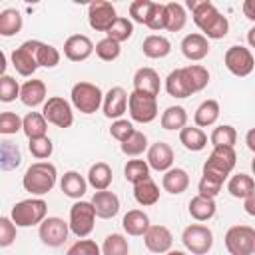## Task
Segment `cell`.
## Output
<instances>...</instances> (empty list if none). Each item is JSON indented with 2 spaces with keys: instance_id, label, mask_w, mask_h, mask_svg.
Wrapping results in <instances>:
<instances>
[{
  "instance_id": "cell-54",
  "label": "cell",
  "mask_w": 255,
  "mask_h": 255,
  "mask_svg": "<svg viewBox=\"0 0 255 255\" xmlns=\"http://www.w3.org/2000/svg\"><path fill=\"white\" fill-rule=\"evenodd\" d=\"M165 24H167L165 4L155 2L153 4V10H151V16H149V22H147V28L153 30V32H159V30H165Z\"/></svg>"
},
{
  "instance_id": "cell-19",
  "label": "cell",
  "mask_w": 255,
  "mask_h": 255,
  "mask_svg": "<svg viewBox=\"0 0 255 255\" xmlns=\"http://www.w3.org/2000/svg\"><path fill=\"white\" fill-rule=\"evenodd\" d=\"M161 90V82H159V74L153 68H139L133 76V92H141L147 96H159Z\"/></svg>"
},
{
  "instance_id": "cell-17",
  "label": "cell",
  "mask_w": 255,
  "mask_h": 255,
  "mask_svg": "<svg viewBox=\"0 0 255 255\" xmlns=\"http://www.w3.org/2000/svg\"><path fill=\"white\" fill-rule=\"evenodd\" d=\"M143 243L151 253H167L173 245V235L165 225H149L143 235Z\"/></svg>"
},
{
  "instance_id": "cell-33",
  "label": "cell",
  "mask_w": 255,
  "mask_h": 255,
  "mask_svg": "<svg viewBox=\"0 0 255 255\" xmlns=\"http://www.w3.org/2000/svg\"><path fill=\"white\" fill-rule=\"evenodd\" d=\"M189 215L195 219V221H209L215 211H217V205H215V199H209V197H203V195H195L189 199Z\"/></svg>"
},
{
  "instance_id": "cell-28",
  "label": "cell",
  "mask_w": 255,
  "mask_h": 255,
  "mask_svg": "<svg viewBox=\"0 0 255 255\" xmlns=\"http://www.w3.org/2000/svg\"><path fill=\"white\" fill-rule=\"evenodd\" d=\"M112 167L106 161H96L88 169V185H92L96 191H106L112 185Z\"/></svg>"
},
{
  "instance_id": "cell-25",
  "label": "cell",
  "mask_w": 255,
  "mask_h": 255,
  "mask_svg": "<svg viewBox=\"0 0 255 255\" xmlns=\"http://www.w3.org/2000/svg\"><path fill=\"white\" fill-rule=\"evenodd\" d=\"M149 215L141 209H129L124 219H122V227L128 235H133V237H139V235H145V231L149 229Z\"/></svg>"
},
{
  "instance_id": "cell-16",
  "label": "cell",
  "mask_w": 255,
  "mask_h": 255,
  "mask_svg": "<svg viewBox=\"0 0 255 255\" xmlns=\"http://www.w3.org/2000/svg\"><path fill=\"white\" fill-rule=\"evenodd\" d=\"M173 159H175V153H173L171 145L165 143V141H155V143L149 145L145 161L149 163L151 169L165 173V171H169L173 167Z\"/></svg>"
},
{
  "instance_id": "cell-46",
  "label": "cell",
  "mask_w": 255,
  "mask_h": 255,
  "mask_svg": "<svg viewBox=\"0 0 255 255\" xmlns=\"http://www.w3.org/2000/svg\"><path fill=\"white\" fill-rule=\"evenodd\" d=\"M96 56L102 60V62H114L118 56H120V52H122V48H120V44L116 42V40H112V38H102L98 44H96Z\"/></svg>"
},
{
  "instance_id": "cell-56",
  "label": "cell",
  "mask_w": 255,
  "mask_h": 255,
  "mask_svg": "<svg viewBox=\"0 0 255 255\" xmlns=\"http://www.w3.org/2000/svg\"><path fill=\"white\" fill-rule=\"evenodd\" d=\"M241 10H243V16L247 20L255 22V0H245L243 6H241Z\"/></svg>"
},
{
  "instance_id": "cell-31",
  "label": "cell",
  "mask_w": 255,
  "mask_h": 255,
  "mask_svg": "<svg viewBox=\"0 0 255 255\" xmlns=\"http://www.w3.org/2000/svg\"><path fill=\"white\" fill-rule=\"evenodd\" d=\"M22 131L26 133L28 139L46 137V131H48V120L44 118L42 112H28V114L24 116Z\"/></svg>"
},
{
  "instance_id": "cell-50",
  "label": "cell",
  "mask_w": 255,
  "mask_h": 255,
  "mask_svg": "<svg viewBox=\"0 0 255 255\" xmlns=\"http://www.w3.org/2000/svg\"><path fill=\"white\" fill-rule=\"evenodd\" d=\"M28 141H30L28 143V149H30L32 157H36L40 161L48 159L52 155V151H54V143H52V139L48 135L46 137H38V139H28Z\"/></svg>"
},
{
  "instance_id": "cell-2",
  "label": "cell",
  "mask_w": 255,
  "mask_h": 255,
  "mask_svg": "<svg viewBox=\"0 0 255 255\" xmlns=\"http://www.w3.org/2000/svg\"><path fill=\"white\" fill-rule=\"evenodd\" d=\"M56 179H58V169H56L54 163L36 161L26 169V173L22 177V185H24L26 191L40 197V195H46L48 191L54 189Z\"/></svg>"
},
{
  "instance_id": "cell-12",
  "label": "cell",
  "mask_w": 255,
  "mask_h": 255,
  "mask_svg": "<svg viewBox=\"0 0 255 255\" xmlns=\"http://www.w3.org/2000/svg\"><path fill=\"white\" fill-rule=\"evenodd\" d=\"M116 20H118V14H116V8L112 2L96 0L88 6V24L92 30L108 34V30L114 26Z\"/></svg>"
},
{
  "instance_id": "cell-61",
  "label": "cell",
  "mask_w": 255,
  "mask_h": 255,
  "mask_svg": "<svg viewBox=\"0 0 255 255\" xmlns=\"http://www.w3.org/2000/svg\"><path fill=\"white\" fill-rule=\"evenodd\" d=\"M251 171H253V175H255V157L251 159Z\"/></svg>"
},
{
  "instance_id": "cell-13",
  "label": "cell",
  "mask_w": 255,
  "mask_h": 255,
  "mask_svg": "<svg viewBox=\"0 0 255 255\" xmlns=\"http://www.w3.org/2000/svg\"><path fill=\"white\" fill-rule=\"evenodd\" d=\"M70 233V223H66L62 217H46L40 227H38V235L42 239L44 245L48 247H60L66 243Z\"/></svg>"
},
{
  "instance_id": "cell-44",
  "label": "cell",
  "mask_w": 255,
  "mask_h": 255,
  "mask_svg": "<svg viewBox=\"0 0 255 255\" xmlns=\"http://www.w3.org/2000/svg\"><path fill=\"white\" fill-rule=\"evenodd\" d=\"M129 243L122 233H110L102 243V255H128Z\"/></svg>"
},
{
  "instance_id": "cell-29",
  "label": "cell",
  "mask_w": 255,
  "mask_h": 255,
  "mask_svg": "<svg viewBox=\"0 0 255 255\" xmlns=\"http://www.w3.org/2000/svg\"><path fill=\"white\" fill-rule=\"evenodd\" d=\"M141 52L143 56L151 58V60H159V58H165L169 52H171V42L165 38V36H159V34H151L143 40L141 44Z\"/></svg>"
},
{
  "instance_id": "cell-38",
  "label": "cell",
  "mask_w": 255,
  "mask_h": 255,
  "mask_svg": "<svg viewBox=\"0 0 255 255\" xmlns=\"http://www.w3.org/2000/svg\"><path fill=\"white\" fill-rule=\"evenodd\" d=\"M149 169L151 167H149L147 161H143V159H129L126 163V167H124V177H126V181L137 185V183L149 179Z\"/></svg>"
},
{
  "instance_id": "cell-42",
  "label": "cell",
  "mask_w": 255,
  "mask_h": 255,
  "mask_svg": "<svg viewBox=\"0 0 255 255\" xmlns=\"http://www.w3.org/2000/svg\"><path fill=\"white\" fill-rule=\"evenodd\" d=\"M20 163H22L20 147L12 141H2L0 143V167L4 171H10V169H16Z\"/></svg>"
},
{
  "instance_id": "cell-6",
  "label": "cell",
  "mask_w": 255,
  "mask_h": 255,
  "mask_svg": "<svg viewBox=\"0 0 255 255\" xmlns=\"http://www.w3.org/2000/svg\"><path fill=\"white\" fill-rule=\"evenodd\" d=\"M96 209L92 205V201H84V199H78L72 207H70V231L80 237V239H86L92 231H94V225H96Z\"/></svg>"
},
{
  "instance_id": "cell-1",
  "label": "cell",
  "mask_w": 255,
  "mask_h": 255,
  "mask_svg": "<svg viewBox=\"0 0 255 255\" xmlns=\"http://www.w3.org/2000/svg\"><path fill=\"white\" fill-rule=\"evenodd\" d=\"M187 8L191 10L195 26L203 32L207 40H221L229 32L227 18L213 6L209 0H187Z\"/></svg>"
},
{
  "instance_id": "cell-14",
  "label": "cell",
  "mask_w": 255,
  "mask_h": 255,
  "mask_svg": "<svg viewBox=\"0 0 255 255\" xmlns=\"http://www.w3.org/2000/svg\"><path fill=\"white\" fill-rule=\"evenodd\" d=\"M128 102L129 96L122 86H114L104 94V104H102V112L106 118L110 120H120L126 110H128Z\"/></svg>"
},
{
  "instance_id": "cell-41",
  "label": "cell",
  "mask_w": 255,
  "mask_h": 255,
  "mask_svg": "<svg viewBox=\"0 0 255 255\" xmlns=\"http://www.w3.org/2000/svg\"><path fill=\"white\" fill-rule=\"evenodd\" d=\"M209 141H211L213 147H233L235 141H237V131L229 124H221V126L213 128V131L209 135Z\"/></svg>"
},
{
  "instance_id": "cell-60",
  "label": "cell",
  "mask_w": 255,
  "mask_h": 255,
  "mask_svg": "<svg viewBox=\"0 0 255 255\" xmlns=\"http://www.w3.org/2000/svg\"><path fill=\"white\" fill-rule=\"evenodd\" d=\"M165 255H187L185 251H179V249H169Z\"/></svg>"
},
{
  "instance_id": "cell-5",
  "label": "cell",
  "mask_w": 255,
  "mask_h": 255,
  "mask_svg": "<svg viewBox=\"0 0 255 255\" xmlns=\"http://www.w3.org/2000/svg\"><path fill=\"white\" fill-rule=\"evenodd\" d=\"M237 161L233 147H213L209 157L203 163V175H211L219 181H225L227 175L233 171Z\"/></svg>"
},
{
  "instance_id": "cell-58",
  "label": "cell",
  "mask_w": 255,
  "mask_h": 255,
  "mask_svg": "<svg viewBox=\"0 0 255 255\" xmlns=\"http://www.w3.org/2000/svg\"><path fill=\"white\" fill-rule=\"evenodd\" d=\"M245 143H247V147L255 153V128H251V129L245 133Z\"/></svg>"
},
{
  "instance_id": "cell-24",
  "label": "cell",
  "mask_w": 255,
  "mask_h": 255,
  "mask_svg": "<svg viewBox=\"0 0 255 255\" xmlns=\"http://www.w3.org/2000/svg\"><path fill=\"white\" fill-rule=\"evenodd\" d=\"M60 189L66 197L70 199H82L86 189H88V179H84V175H80L78 171H66L60 179Z\"/></svg>"
},
{
  "instance_id": "cell-20",
  "label": "cell",
  "mask_w": 255,
  "mask_h": 255,
  "mask_svg": "<svg viewBox=\"0 0 255 255\" xmlns=\"http://www.w3.org/2000/svg\"><path fill=\"white\" fill-rule=\"evenodd\" d=\"M26 44L32 50L38 66H42V68H56L60 64L62 56H60L58 48H54L52 44H46V42H40V40H28Z\"/></svg>"
},
{
  "instance_id": "cell-53",
  "label": "cell",
  "mask_w": 255,
  "mask_h": 255,
  "mask_svg": "<svg viewBox=\"0 0 255 255\" xmlns=\"http://www.w3.org/2000/svg\"><path fill=\"white\" fill-rule=\"evenodd\" d=\"M66 255H102V247L94 239H78L74 245H70Z\"/></svg>"
},
{
  "instance_id": "cell-30",
  "label": "cell",
  "mask_w": 255,
  "mask_h": 255,
  "mask_svg": "<svg viewBox=\"0 0 255 255\" xmlns=\"http://www.w3.org/2000/svg\"><path fill=\"white\" fill-rule=\"evenodd\" d=\"M227 191L231 197H237V199H247L249 195L255 193V181L251 175L247 173H235L229 177L227 181Z\"/></svg>"
},
{
  "instance_id": "cell-37",
  "label": "cell",
  "mask_w": 255,
  "mask_h": 255,
  "mask_svg": "<svg viewBox=\"0 0 255 255\" xmlns=\"http://www.w3.org/2000/svg\"><path fill=\"white\" fill-rule=\"evenodd\" d=\"M133 197H135V201H137L139 205H143V207L155 205V203L159 201V187H157V183L149 177V179H145V181L133 185Z\"/></svg>"
},
{
  "instance_id": "cell-47",
  "label": "cell",
  "mask_w": 255,
  "mask_h": 255,
  "mask_svg": "<svg viewBox=\"0 0 255 255\" xmlns=\"http://www.w3.org/2000/svg\"><path fill=\"white\" fill-rule=\"evenodd\" d=\"M153 4L155 2H151V0H135V2H131L129 4V16H131V20L137 22V24L147 26L149 16H151V10H153Z\"/></svg>"
},
{
  "instance_id": "cell-7",
  "label": "cell",
  "mask_w": 255,
  "mask_h": 255,
  "mask_svg": "<svg viewBox=\"0 0 255 255\" xmlns=\"http://www.w3.org/2000/svg\"><path fill=\"white\" fill-rule=\"evenodd\" d=\"M225 249L229 255H253L255 253V229L249 225H231L225 231Z\"/></svg>"
},
{
  "instance_id": "cell-55",
  "label": "cell",
  "mask_w": 255,
  "mask_h": 255,
  "mask_svg": "<svg viewBox=\"0 0 255 255\" xmlns=\"http://www.w3.org/2000/svg\"><path fill=\"white\" fill-rule=\"evenodd\" d=\"M16 239V223L12 221V217H0V247H8L12 245Z\"/></svg>"
},
{
  "instance_id": "cell-9",
  "label": "cell",
  "mask_w": 255,
  "mask_h": 255,
  "mask_svg": "<svg viewBox=\"0 0 255 255\" xmlns=\"http://www.w3.org/2000/svg\"><path fill=\"white\" fill-rule=\"evenodd\" d=\"M42 114L48 120V124H54L56 128H70L74 124V112H72V104L68 100H64L62 96H52L46 100V104L42 106Z\"/></svg>"
},
{
  "instance_id": "cell-10",
  "label": "cell",
  "mask_w": 255,
  "mask_h": 255,
  "mask_svg": "<svg viewBox=\"0 0 255 255\" xmlns=\"http://www.w3.org/2000/svg\"><path fill=\"white\" fill-rule=\"evenodd\" d=\"M128 110L133 122L139 124H149L157 118V98L155 96H147L141 92H131L129 94V102H128Z\"/></svg>"
},
{
  "instance_id": "cell-36",
  "label": "cell",
  "mask_w": 255,
  "mask_h": 255,
  "mask_svg": "<svg viewBox=\"0 0 255 255\" xmlns=\"http://www.w3.org/2000/svg\"><path fill=\"white\" fill-rule=\"evenodd\" d=\"M161 128L167 131H175V129H183L187 126V112L183 106H169L165 108V112L161 114Z\"/></svg>"
},
{
  "instance_id": "cell-34",
  "label": "cell",
  "mask_w": 255,
  "mask_h": 255,
  "mask_svg": "<svg viewBox=\"0 0 255 255\" xmlns=\"http://www.w3.org/2000/svg\"><path fill=\"white\" fill-rule=\"evenodd\" d=\"M219 112L221 110H219V102L217 100H203L197 106L195 114H193V122H195L197 128L213 126L217 122V118H219Z\"/></svg>"
},
{
  "instance_id": "cell-40",
  "label": "cell",
  "mask_w": 255,
  "mask_h": 255,
  "mask_svg": "<svg viewBox=\"0 0 255 255\" xmlns=\"http://www.w3.org/2000/svg\"><path fill=\"white\" fill-rule=\"evenodd\" d=\"M165 90H167V94L171 98H187V96H191V92H189V88L185 84V78L181 74V68H175V70H171L167 74V78H165Z\"/></svg>"
},
{
  "instance_id": "cell-27",
  "label": "cell",
  "mask_w": 255,
  "mask_h": 255,
  "mask_svg": "<svg viewBox=\"0 0 255 255\" xmlns=\"http://www.w3.org/2000/svg\"><path fill=\"white\" fill-rule=\"evenodd\" d=\"M161 187H163L167 193H171V195L183 193V191L189 187V175H187V171L181 169V167H171L169 171L163 173Z\"/></svg>"
},
{
  "instance_id": "cell-57",
  "label": "cell",
  "mask_w": 255,
  "mask_h": 255,
  "mask_svg": "<svg viewBox=\"0 0 255 255\" xmlns=\"http://www.w3.org/2000/svg\"><path fill=\"white\" fill-rule=\"evenodd\" d=\"M243 209H245L247 215H253L255 217V193L249 195L247 199H243Z\"/></svg>"
},
{
  "instance_id": "cell-26",
  "label": "cell",
  "mask_w": 255,
  "mask_h": 255,
  "mask_svg": "<svg viewBox=\"0 0 255 255\" xmlns=\"http://www.w3.org/2000/svg\"><path fill=\"white\" fill-rule=\"evenodd\" d=\"M181 74H183L185 84H187V88H189L191 94L201 92V90L209 84V72H207V68L201 66V64L183 66V68H181Z\"/></svg>"
},
{
  "instance_id": "cell-39",
  "label": "cell",
  "mask_w": 255,
  "mask_h": 255,
  "mask_svg": "<svg viewBox=\"0 0 255 255\" xmlns=\"http://www.w3.org/2000/svg\"><path fill=\"white\" fill-rule=\"evenodd\" d=\"M165 12H167V24H165L167 32H179V30L185 28L187 14H185V8L179 2H167Z\"/></svg>"
},
{
  "instance_id": "cell-59",
  "label": "cell",
  "mask_w": 255,
  "mask_h": 255,
  "mask_svg": "<svg viewBox=\"0 0 255 255\" xmlns=\"http://www.w3.org/2000/svg\"><path fill=\"white\" fill-rule=\"evenodd\" d=\"M247 44H249L251 48H255V26L249 28V32H247Z\"/></svg>"
},
{
  "instance_id": "cell-15",
  "label": "cell",
  "mask_w": 255,
  "mask_h": 255,
  "mask_svg": "<svg viewBox=\"0 0 255 255\" xmlns=\"http://www.w3.org/2000/svg\"><path fill=\"white\" fill-rule=\"evenodd\" d=\"M94 50H96V46L84 34H72L64 42V56L70 62H84L94 54Z\"/></svg>"
},
{
  "instance_id": "cell-22",
  "label": "cell",
  "mask_w": 255,
  "mask_h": 255,
  "mask_svg": "<svg viewBox=\"0 0 255 255\" xmlns=\"http://www.w3.org/2000/svg\"><path fill=\"white\" fill-rule=\"evenodd\" d=\"M92 205L96 209V215L102 219H110L114 215H118L120 211V199L114 191H96L92 197Z\"/></svg>"
},
{
  "instance_id": "cell-51",
  "label": "cell",
  "mask_w": 255,
  "mask_h": 255,
  "mask_svg": "<svg viewBox=\"0 0 255 255\" xmlns=\"http://www.w3.org/2000/svg\"><path fill=\"white\" fill-rule=\"evenodd\" d=\"M133 131H135L133 124H131L129 120H124V118L114 120L112 126H110V135H112L116 141H120V143H124L126 139H129V137L133 135Z\"/></svg>"
},
{
  "instance_id": "cell-18",
  "label": "cell",
  "mask_w": 255,
  "mask_h": 255,
  "mask_svg": "<svg viewBox=\"0 0 255 255\" xmlns=\"http://www.w3.org/2000/svg\"><path fill=\"white\" fill-rule=\"evenodd\" d=\"M181 54L191 60V62H199L209 54V40L203 34H187L181 40Z\"/></svg>"
},
{
  "instance_id": "cell-52",
  "label": "cell",
  "mask_w": 255,
  "mask_h": 255,
  "mask_svg": "<svg viewBox=\"0 0 255 255\" xmlns=\"http://www.w3.org/2000/svg\"><path fill=\"white\" fill-rule=\"evenodd\" d=\"M221 187H223V181H219V179H215V177H211V175H201V179H199V183H197V191H199L197 195L215 199V197L219 195Z\"/></svg>"
},
{
  "instance_id": "cell-23",
  "label": "cell",
  "mask_w": 255,
  "mask_h": 255,
  "mask_svg": "<svg viewBox=\"0 0 255 255\" xmlns=\"http://www.w3.org/2000/svg\"><path fill=\"white\" fill-rule=\"evenodd\" d=\"M12 66H14L16 72H18L20 76H24V78L34 76V72L40 68L38 62H36V58H34V54H32V50L28 48L26 42H24L20 48H16V50L12 52Z\"/></svg>"
},
{
  "instance_id": "cell-43",
  "label": "cell",
  "mask_w": 255,
  "mask_h": 255,
  "mask_svg": "<svg viewBox=\"0 0 255 255\" xmlns=\"http://www.w3.org/2000/svg\"><path fill=\"white\" fill-rule=\"evenodd\" d=\"M120 149H122V153L128 155V157H137V155H141L145 149H149V147H147V135L135 129L129 139H126L124 143H120Z\"/></svg>"
},
{
  "instance_id": "cell-48",
  "label": "cell",
  "mask_w": 255,
  "mask_h": 255,
  "mask_svg": "<svg viewBox=\"0 0 255 255\" xmlns=\"http://www.w3.org/2000/svg\"><path fill=\"white\" fill-rule=\"evenodd\" d=\"M20 92H22V86L8 74H4L0 78V100L2 102H14L16 98H20Z\"/></svg>"
},
{
  "instance_id": "cell-45",
  "label": "cell",
  "mask_w": 255,
  "mask_h": 255,
  "mask_svg": "<svg viewBox=\"0 0 255 255\" xmlns=\"http://www.w3.org/2000/svg\"><path fill=\"white\" fill-rule=\"evenodd\" d=\"M106 36L112 38V40H116L118 44L128 42V40L133 36V24H131V20H128V18H124V16H118V20L114 22V26L108 30Z\"/></svg>"
},
{
  "instance_id": "cell-8",
  "label": "cell",
  "mask_w": 255,
  "mask_h": 255,
  "mask_svg": "<svg viewBox=\"0 0 255 255\" xmlns=\"http://www.w3.org/2000/svg\"><path fill=\"white\" fill-rule=\"evenodd\" d=\"M181 241L191 255H207L213 247V231L203 223H191L183 229Z\"/></svg>"
},
{
  "instance_id": "cell-32",
  "label": "cell",
  "mask_w": 255,
  "mask_h": 255,
  "mask_svg": "<svg viewBox=\"0 0 255 255\" xmlns=\"http://www.w3.org/2000/svg\"><path fill=\"white\" fill-rule=\"evenodd\" d=\"M179 141L187 151H201L207 145V135L197 126H185L179 131Z\"/></svg>"
},
{
  "instance_id": "cell-21",
  "label": "cell",
  "mask_w": 255,
  "mask_h": 255,
  "mask_svg": "<svg viewBox=\"0 0 255 255\" xmlns=\"http://www.w3.org/2000/svg\"><path fill=\"white\" fill-rule=\"evenodd\" d=\"M46 84L42 80H26L22 84V92H20V100L24 106L28 108H38V106H44L46 104Z\"/></svg>"
},
{
  "instance_id": "cell-35",
  "label": "cell",
  "mask_w": 255,
  "mask_h": 255,
  "mask_svg": "<svg viewBox=\"0 0 255 255\" xmlns=\"http://www.w3.org/2000/svg\"><path fill=\"white\" fill-rule=\"evenodd\" d=\"M22 26H24L22 14L16 8H8V10H2L0 12V36L12 38V36L20 34Z\"/></svg>"
},
{
  "instance_id": "cell-3",
  "label": "cell",
  "mask_w": 255,
  "mask_h": 255,
  "mask_svg": "<svg viewBox=\"0 0 255 255\" xmlns=\"http://www.w3.org/2000/svg\"><path fill=\"white\" fill-rule=\"evenodd\" d=\"M48 215V203L42 197H30V199H22L18 203H14L12 207V221L16 223V227H32V225H40Z\"/></svg>"
},
{
  "instance_id": "cell-49",
  "label": "cell",
  "mask_w": 255,
  "mask_h": 255,
  "mask_svg": "<svg viewBox=\"0 0 255 255\" xmlns=\"http://www.w3.org/2000/svg\"><path fill=\"white\" fill-rule=\"evenodd\" d=\"M24 126V118H20L16 112H2L0 114V133L12 135L18 133Z\"/></svg>"
},
{
  "instance_id": "cell-11",
  "label": "cell",
  "mask_w": 255,
  "mask_h": 255,
  "mask_svg": "<svg viewBox=\"0 0 255 255\" xmlns=\"http://www.w3.org/2000/svg\"><path fill=\"white\" fill-rule=\"evenodd\" d=\"M223 64H225V68H227L233 76H237V78L249 76V74L253 72V68H255L253 54H251V50L245 48V46H231V48H227V52H225V56H223Z\"/></svg>"
},
{
  "instance_id": "cell-4",
  "label": "cell",
  "mask_w": 255,
  "mask_h": 255,
  "mask_svg": "<svg viewBox=\"0 0 255 255\" xmlns=\"http://www.w3.org/2000/svg\"><path fill=\"white\" fill-rule=\"evenodd\" d=\"M70 98H72V106L80 114H94L104 104V92L100 90V86H96L92 82L74 84L72 92H70Z\"/></svg>"
}]
</instances>
